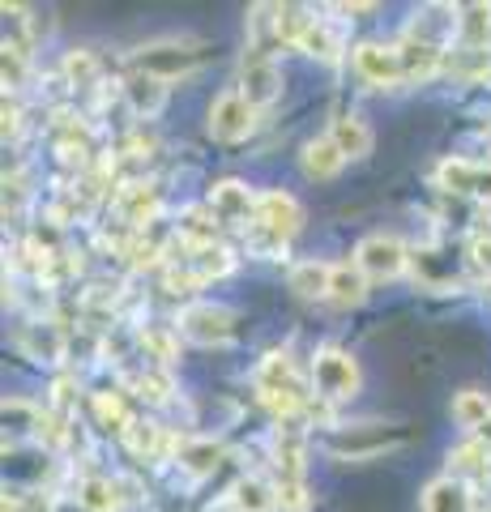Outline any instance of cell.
Masks as SVG:
<instances>
[{
	"instance_id": "obj_13",
	"label": "cell",
	"mask_w": 491,
	"mask_h": 512,
	"mask_svg": "<svg viewBox=\"0 0 491 512\" xmlns=\"http://www.w3.org/2000/svg\"><path fill=\"white\" fill-rule=\"evenodd\" d=\"M342 163H346V154L334 146V137H316L304 146V171L312 180H334L342 171Z\"/></svg>"
},
{
	"instance_id": "obj_8",
	"label": "cell",
	"mask_w": 491,
	"mask_h": 512,
	"mask_svg": "<svg viewBox=\"0 0 491 512\" xmlns=\"http://www.w3.org/2000/svg\"><path fill=\"white\" fill-rule=\"evenodd\" d=\"M252 111H257V107H252L240 90L223 94V99H214V107H210V133L223 137V141L248 137L252 133Z\"/></svg>"
},
{
	"instance_id": "obj_19",
	"label": "cell",
	"mask_w": 491,
	"mask_h": 512,
	"mask_svg": "<svg viewBox=\"0 0 491 512\" xmlns=\"http://www.w3.org/2000/svg\"><path fill=\"white\" fill-rule=\"evenodd\" d=\"M299 47H304L308 56H321V60H338L342 56V39H338V30L316 18L308 30H304V39H299Z\"/></svg>"
},
{
	"instance_id": "obj_6",
	"label": "cell",
	"mask_w": 491,
	"mask_h": 512,
	"mask_svg": "<svg viewBox=\"0 0 491 512\" xmlns=\"http://www.w3.org/2000/svg\"><path fill=\"white\" fill-rule=\"evenodd\" d=\"M137 73H150L158 77V82H171V77L188 73L197 64V52L193 47H180V43H154V47H141V52L133 56Z\"/></svg>"
},
{
	"instance_id": "obj_23",
	"label": "cell",
	"mask_w": 491,
	"mask_h": 512,
	"mask_svg": "<svg viewBox=\"0 0 491 512\" xmlns=\"http://www.w3.org/2000/svg\"><path fill=\"white\" fill-rule=\"evenodd\" d=\"M65 73L73 86H94V77H99V64H94L90 52H69L65 56Z\"/></svg>"
},
{
	"instance_id": "obj_9",
	"label": "cell",
	"mask_w": 491,
	"mask_h": 512,
	"mask_svg": "<svg viewBox=\"0 0 491 512\" xmlns=\"http://www.w3.org/2000/svg\"><path fill=\"white\" fill-rule=\"evenodd\" d=\"M240 94L252 107H265L282 94V69L269 56H252L244 60V77H240Z\"/></svg>"
},
{
	"instance_id": "obj_20",
	"label": "cell",
	"mask_w": 491,
	"mask_h": 512,
	"mask_svg": "<svg viewBox=\"0 0 491 512\" xmlns=\"http://www.w3.org/2000/svg\"><path fill=\"white\" fill-rule=\"evenodd\" d=\"M180 466H188L193 474H210L218 466V444L214 440H188L180 448Z\"/></svg>"
},
{
	"instance_id": "obj_17",
	"label": "cell",
	"mask_w": 491,
	"mask_h": 512,
	"mask_svg": "<svg viewBox=\"0 0 491 512\" xmlns=\"http://www.w3.org/2000/svg\"><path fill=\"white\" fill-rule=\"evenodd\" d=\"M368 295V274H363L359 265H334V282H329V299L342 303V308H351V303H363Z\"/></svg>"
},
{
	"instance_id": "obj_11",
	"label": "cell",
	"mask_w": 491,
	"mask_h": 512,
	"mask_svg": "<svg viewBox=\"0 0 491 512\" xmlns=\"http://www.w3.org/2000/svg\"><path fill=\"white\" fill-rule=\"evenodd\" d=\"M210 210L223 218V222H240V218H252V214H257V197H252L244 184L227 180V184H218V188L210 192Z\"/></svg>"
},
{
	"instance_id": "obj_16",
	"label": "cell",
	"mask_w": 491,
	"mask_h": 512,
	"mask_svg": "<svg viewBox=\"0 0 491 512\" xmlns=\"http://www.w3.org/2000/svg\"><path fill=\"white\" fill-rule=\"evenodd\" d=\"M329 137H334V146L346 158H363V154L372 150V128L363 124L359 116H338L334 120V133H329Z\"/></svg>"
},
{
	"instance_id": "obj_12",
	"label": "cell",
	"mask_w": 491,
	"mask_h": 512,
	"mask_svg": "<svg viewBox=\"0 0 491 512\" xmlns=\"http://www.w3.org/2000/svg\"><path fill=\"white\" fill-rule=\"evenodd\" d=\"M329 282H334V265H325V261H299L287 274V286L304 299H325Z\"/></svg>"
},
{
	"instance_id": "obj_5",
	"label": "cell",
	"mask_w": 491,
	"mask_h": 512,
	"mask_svg": "<svg viewBox=\"0 0 491 512\" xmlns=\"http://www.w3.org/2000/svg\"><path fill=\"white\" fill-rule=\"evenodd\" d=\"M355 69H359L363 82H372V86H398V82H406L402 47L363 43V47H355Z\"/></svg>"
},
{
	"instance_id": "obj_14",
	"label": "cell",
	"mask_w": 491,
	"mask_h": 512,
	"mask_svg": "<svg viewBox=\"0 0 491 512\" xmlns=\"http://www.w3.org/2000/svg\"><path fill=\"white\" fill-rule=\"evenodd\" d=\"M124 94H129L137 116H154L167 99V82H158V77H150V73H133L129 82H124Z\"/></svg>"
},
{
	"instance_id": "obj_2",
	"label": "cell",
	"mask_w": 491,
	"mask_h": 512,
	"mask_svg": "<svg viewBox=\"0 0 491 512\" xmlns=\"http://www.w3.org/2000/svg\"><path fill=\"white\" fill-rule=\"evenodd\" d=\"M180 333L197 346H223L235 333V316L218 303H193V308L180 312Z\"/></svg>"
},
{
	"instance_id": "obj_15",
	"label": "cell",
	"mask_w": 491,
	"mask_h": 512,
	"mask_svg": "<svg viewBox=\"0 0 491 512\" xmlns=\"http://www.w3.org/2000/svg\"><path fill=\"white\" fill-rule=\"evenodd\" d=\"M231 504L240 508V512H274L282 500H278V491L265 483V478H240L231 491Z\"/></svg>"
},
{
	"instance_id": "obj_4",
	"label": "cell",
	"mask_w": 491,
	"mask_h": 512,
	"mask_svg": "<svg viewBox=\"0 0 491 512\" xmlns=\"http://www.w3.org/2000/svg\"><path fill=\"white\" fill-rule=\"evenodd\" d=\"M406 436L402 431H380V423H359V427H342L334 431V440H329V453H346V457H376L385 453L389 444H402Z\"/></svg>"
},
{
	"instance_id": "obj_10",
	"label": "cell",
	"mask_w": 491,
	"mask_h": 512,
	"mask_svg": "<svg viewBox=\"0 0 491 512\" xmlns=\"http://www.w3.org/2000/svg\"><path fill=\"white\" fill-rule=\"evenodd\" d=\"M423 512H474V495L457 474L423 487Z\"/></svg>"
},
{
	"instance_id": "obj_1",
	"label": "cell",
	"mask_w": 491,
	"mask_h": 512,
	"mask_svg": "<svg viewBox=\"0 0 491 512\" xmlns=\"http://www.w3.org/2000/svg\"><path fill=\"white\" fill-rule=\"evenodd\" d=\"M312 384L321 389V397L329 402H346V397L359 393V363L346 355V350H316L312 355Z\"/></svg>"
},
{
	"instance_id": "obj_18",
	"label": "cell",
	"mask_w": 491,
	"mask_h": 512,
	"mask_svg": "<svg viewBox=\"0 0 491 512\" xmlns=\"http://www.w3.org/2000/svg\"><path fill=\"white\" fill-rule=\"evenodd\" d=\"M453 419H457V427H466V431H479L491 423V397L487 393H474V389H466V393H457L453 397Z\"/></svg>"
},
{
	"instance_id": "obj_3",
	"label": "cell",
	"mask_w": 491,
	"mask_h": 512,
	"mask_svg": "<svg viewBox=\"0 0 491 512\" xmlns=\"http://www.w3.org/2000/svg\"><path fill=\"white\" fill-rule=\"evenodd\" d=\"M355 265L368 278H398V274H406L410 256H406V244L398 235H368L355 252Z\"/></svg>"
},
{
	"instance_id": "obj_22",
	"label": "cell",
	"mask_w": 491,
	"mask_h": 512,
	"mask_svg": "<svg viewBox=\"0 0 491 512\" xmlns=\"http://www.w3.org/2000/svg\"><path fill=\"white\" fill-rule=\"evenodd\" d=\"M124 436H129L133 453H146V457H158V453H163V431H158L154 423H133L129 431H124Z\"/></svg>"
},
{
	"instance_id": "obj_24",
	"label": "cell",
	"mask_w": 491,
	"mask_h": 512,
	"mask_svg": "<svg viewBox=\"0 0 491 512\" xmlns=\"http://www.w3.org/2000/svg\"><path fill=\"white\" fill-rule=\"evenodd\" d=\"M487 141H491V128H487Z\"/></svg>"
},
{
	"instance_id": "obj_21",
	"label": "cell",
	"mask_w": 491,
	"mask_h": 512,
	"mask_svg": "<svg viewBox=\"0 0 491 512\" xmlns=\"http://www.w3.org/2000/svg\"><path fill=\"white\" fill-rule=\"evenodd\" d=\"M82 512H116V483L90 478L82 487Z\"/></svg>"
},
{
	"instance_id": "obj_7",
	"label": "cell",
	"mask_w": 491,
	"mask_h": 512,
	"mask_svg": "<svg viewBox=\"0 0 491 512\" xmlns=\"http://www.w3.org/2000/svg\"><path fill=\"white\" fill-rule=\"evenodd\" d=\"M440 184L457 197H474L491 205V167L487 163H470V158H449L440 163Z\"/></svg>"
}]
</instances>
